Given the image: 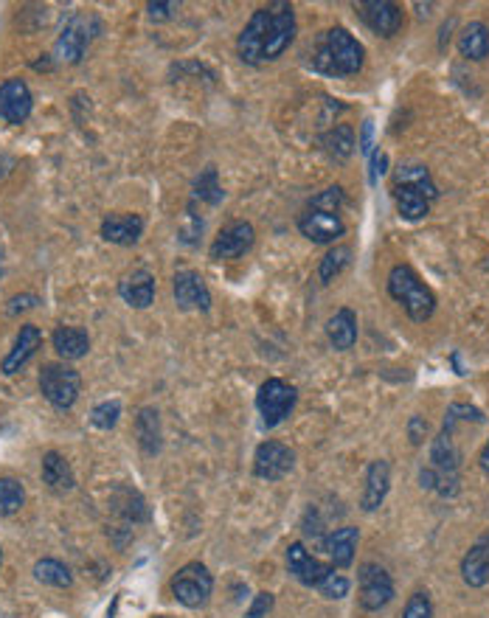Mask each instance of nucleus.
Masks as SVG:
<instances>
[{"label":"nucleus","mask_w":489,"mask_h":618,"mask_svg":"<svg viewBox=\"0 0 489 618\" xmlns=\"http://www.w3.org/2000/svg\"><path fill=\"white\" fill-rule=\"evenodd\" d=\"M366 51L346 28H326L313 45V71L323 76H354L363 68Z\"/></svg>","instance_id":"obj_1"},{"label":"nucleus","mask_w":489,"mask_h":618,"mask_svg":"<svg viewBox=\"0 0 489 618\" xmlns=\"http://www.w3.org/2000/svg\"><path fill=\"white\" fill-rule=\"evenodd\" d=\"M388 296L394 298L411 321L425 323L436 313L433 290L419 279L411 265H394L388 273Z\"/></svg>","instance_id":"obj_2"},{"label":"nucleus","mask_w":489,"mask_h":618,"mask_svg":"<svg viewBox=\"0 0 489 618\" xmlns=\"http://www.w3.org/2000/svg\"><path fill=\"white\" fill-rule=\"evenodd\" d=\"M40 391L43 397L59 411L74 408V402L79 399L82 391V377L79 371L65 366V363H48L40 371Z\"/></svg>","instance_id":"obj_3"},{"label":"nucleus","mask_w":489,"mask_h":618,"mask_svg":"<svg viewBox=\"0 0 489 618\" xmlns=\"http://www.w3.org/2000/svg\"><path fill=\"white\" fill-rule=\"evenodd\" d=\"M211 591H214V576L208 574V568L200 562H186L181 571L172 576V596L181 601L183 607H203Z\"/></svg>","instance_id":"obj_4"},{"label":"nucleus","mask_w":489,"mask_h":618,"mask_svg":"<svg viewBox=\"0 0 489 618\" xmlns=\"http://www.w3.org/2000/svg\"><path fill=\"white\" fill-rule=\"evenodd\" d=\"M296 388L287 385L284 380H268L262 382V388H259L256 394V408L259 413H262V425L265 428H276L282 425V421L290 416V411L296 408Z\"/></svg>","instance_id":"obj_5"},{"label":"nucleus","mask_w":489,"mask_h":618,"mask_svg":"<svg viewBox=\"0 0 489 618\" xmlns=\"http://www.w3.org/2000/svg\"><path fill=\"white\" fill-rule=\"evenodd\" d=\"M268 9L273 20H270V35L262 48V62L279 59L290 48V42L296 40V12H292V6L279 0V4H270Z\"/></svg>","instance_id":"obj_6"},{"label":"nucleus","mask_w":489,"mask_h":618,"mask_svg":"<svg viewBox=\"0 0 489 618\" xmlns=\"http://www.w3.org/2000/svg\"><path fill=\"white\" fill-rule=\"evenodd\" d=\"M391 599H394V582H391L385 568L374 562L361 565V607L366 613H377Z\"/></svg>","instance_id":"obj_7"},{"label":"nucleus","mask_w":489,"mask_h":618,"mask_svg":"<svg viewBox=\"0 0 489 618\" xmlns=\"http://www.w3.org/2000/svg\"><path fill=\"white\" fill-rule=\"evenodd\" d=\"M292 464H296L292 450L282 442H273V438L262 442L253 452V473L262 481H282L292 469Z\"/></svg>","instance_id":"obj_8"},{"label":"nucleus","mask_w":489,"mask_h":618,"mask_svg":"<svg viewBox=\"0 0 489 618\" xmlns=\"http://www.w3.org/2000/svg\"><path fill=\"white\" fill-rule=\"evenodd\" d=\"M253 242H256V231L251 222H231L214 236V242H211V248H208V256L214 259V262L237 259L242 253H248L253 248Z\"/></svg>","instance_id":"obj_9"},{"label":"nucleus","mask_w":489,"mask_h":618,"mask_svg":"<svg viewBox=\"0 0 489 618\" xmlns=\"http://www.w3.org/2000/svg\"><path fill=\"white\" fill-rule=\"evenodd\" d=\"M361 12V20L374 31L377 37H394L402 28V6L391 4V0H366V4L357 6Z\"/></svg>","instance_id":"obj_10"},{"label":"nucleus","mask_w":489,"mask_h":618,"mask_svg":"<svg viewBox=\"0 0 489 618\" xmlns=\"http://www.w3.org/2000/svg\"><path fill=\"white\" fill-rule=\"evenodd\" d=\"M270 9H256L253 18L248 20V26L242 28V35L237 40V54L242 62L248 65H259L262 62V48H265V40L270 35Z\"/></svg>","instance_id":"obj_11"},{"label":"nucleus","mask_w":489,"mask_h":618,"mask_svg":"<svg viewBox=\"0 0 489 618\" xmlns=\"http://www.w3.org/2000/svg\"><path fill=\"white\" fill-rule=\"evenodd\" d=\"M299 231L315 245H330V242L340 239L346 234V222L340 220V214H326V211H304L299 217Z\"/></svg>","instance_id":"obj_12"},{"label":"nucleus","mask_w":489,"mask_h":618,"mask_svg":"<svg viewBox=\"0 0 489 618\" xmlns=\"http://www.w3.org/2000/svg\"><path fill=\"white\" fill-rule=\"evenodd\" d=\"M287 568L301 584H307V588H318V584L335 571L332 565H326L318 557L309 554L304 543H292L287 548Z\"/></svg>","instance_id":"obj_13"},{"label":"nucleus","mask_w":489,"mask_h":618,"mask_svg":"<svg viewBox=\"0 0 489 618\" xmlns=\"http://www.w3.org/2000/svg\"><path fill=\"white\" fill-rule=\"evenodd\" d=\"M31 107L35 99L23 79H6L0 85V119L6 124H23L31 116Z\"/></svg>","instance_id":"obj_14"},{"label":"nucleus","mask_w":489,"mask_h":618,"mask_svg":"<svg viewBox=\"0 0 489 618\" xmlns=\"http://www.w3.org/2000/svg\"><path fill=\"white\" fill-rule=\"evenodd\" d=\"M172 292H175V301L181 309H200V313H208L211 309V292H208V284L200 273L181 270L175 275Z\"/></svg>","instance_id":"obj_15"},{"label":"nucleus","mask_w":489,"mask_h":618,"mask_svg":"<svg viewBox=\"0 0 489 618\" xmlns=\"http://www.w3.org/2000/svg\"><path fill=\"white\" fill-rule=\"evenodd\" d=\"M43 344V332L35 327V323H26V327H20L18 332V340H14L12 351L4 357V363H0V371L4 374H18L31 357H35V351L40 349Z\"/></svg>","instance_id":"obj_16"},{"label":"nucleus","mask_w":489,"mask_h":618,"mask_svg":"<svg viewBox=\"0 0 489 618\" xmlns=\"http://www.w3.org/2000/svg\"><path fill=\"white\" fill-rule=\"evenodd\" d=\"M144 234V220L138 214H110L102 222V239L110 245L129 248L136 245Z\"/></svg>","instance_id":"obj_17"},{"label":"nucleus","mask_w":489,"mask_h":618,"mask_svg":"<svg viewBox=\"0 0 489 618\" xmlns=\"http://www.w3.org/2000/svg\"><path fill=\"white\" fill-rule=\"evenodd\" d=\"M462 579L470 588H484L489 582V534H481L462 560Z\"/></svg>","instance_id":"obj_18"},{"label":"nucleus","mask_w":489,"mask_h":618,"mask_svg":"<svg viewBox=\"0 0 489 618\" xmlns=\"http://www.w3.org/2000/svg\"><path fill=\"white\" fill-rule=\"evenodd\" d=\"M119 296L133 309H146L155 301V275L144 267L127 273L119 284Z\"/></svg>","instance_id":"obj_19"},{"label":"nucleus","mask_w":489,"mask_h":618,"mask_svg":"<svg viewBox=\"0 0 489 618\" xmlns=\"http://www.w3.org/2000/svg\"><path fill=\"white\" fill-rule=\"evenodd\" d=\"M391 490V464L388 461H374L366 473V486H363V498H361V509L363 512H377L383 506V500Z\"/></svg>","instance_id":"obj_20"},{"label":"nucleus","mask_w":489,"mask_h":618,"mask_svg":"<svg viewBox=\"0 0 489 618\" xmlns=\"http://www.w3.org/2000/svg\"><path fill=\"white\" fill-rule=\"evenodd\" d=\"M357 540H361V531L354 526H344L335 529L330 537H326V554H330V565L332 568H349L354 562V551H357Z\"/></svg>","instance_id":"obj_21"},{"label":"nucleus","mask_w":489,"mask_h":618,"mask_svg":"<svg viewBox=\"0 0 489 618\" xmlns=\"http://www.w3.org/2000/svg\"><path fill=\"white\" fill-rule=\"evenodd\" d=\"M88 42H90L88 20H85V18H74L68 26H65V31H62L59 40H57V59L79 62L82 54H85Z\"/></svg>","instance_id":"obj_22"},{"label":"nucleus","mask_w":489,"mask_h":618,"mask_svg":"<svg viewBox=\"0 0 489 618\" xmlns=\"http://www.w3.org/2000/svg\"><path fill=\"white\" fill-rule=\"evenodd\" d=\"M326 337H330L332 349L338 351H349L357 344V315L349 306L338 309V313L326 321Z\"/></svg>","instance_id":"obj_23"},{"label":"nucleus","mask_w":489,"mask_h":618,"mask_svg":"<svg viewBox=\"0 0 489 618\" xmlns=\"http://www.w3.org/2000/svg\"><path fill=\"white\" fill-rule=\"evenodd\" d=\"M51 344L54 351L62 357V360H79L85 357L90 349V337L85 329H76V327H57L51 335Z\"/></svg>","instance_id":"obj_24"},{"label":"nucleus","mask_w":489,"mask_h":618,"mask_svg":"<svg viewBox=\"0 0 489 618\" xmlns=\"http://www.w3.org/2000/svg\"><path fill=\"white\" fill-rule=\"evenodd\" d=\"M459 450H455L453 444V428H442V433H439V438L433 442V450H431V461H433V469L442 475H459Z\"/></svg>","instance_id":"obj_25"},{"label":"nucleus","mask_w":489,"mask_h":618,"mask_svg":"<svg viewBox=\"0 0 489 618\" xmlns=\"http://www.w3.org/2000/svg\"><path fill=\"white\" fill-rule=\"evenodd\" d=\"M136 438L146 455H158L163 442H160V416L155 408H141L136 416Z\"/></svg>","instance_id":"obj_26"},{"label":"nucleus","mask_w":489,"mask_h":618,"mask_svg":"<svg viewBox=\"0 0 489 618\" xmlns=\"http://www.w3.org/2000/svg\"><path fill=\"white\" fill-rule=\"evenodd\" d=\"M459 54L464 59H472V62H481L489 57V28L486 23L476 20V23H470L464 31H462V37H459Z\"/></svg>","instance_id":"obj_27"},{"label":"nucleus","mask_w":489,"mask_h":618,"mask_svg":"<svg viewBox=\"0 0 489 618\" xmlns=\"http://www.w3.org/2000/svg\"><path fill=\"white\" fill-rule=\"evenodd\" d=\"M43 483L51 486L54 492L74 490V469L71 464L62 459L59 452H45L43 455Z\"/></svg>","instance_id":"obj_28"},{"label":"nucleus","mask_w":489,"mask_h":618,"mask_svg":"<svg viewBox=\"0 0 489 618\" xmlns=\"http://www.w3.org/2000/svg\"><path fill=\"white\" fill-rule=\"evenodd\" d=\"M321 146L323 152L330 155L332 160H346L354 152V129L349 124H335L330 133L321 135Z\"/></svg>","instance_id":"obj_29"},{"label":"nucleus","mask_w":489,"mask_h":618,"mask_svg":"<svg viewBox=\"0 0 489 618\" xmlns=\"http://www.w3.org/2000/svg\"><path fill=\"white\" fill-rule=\"evenodd\" d=\"M394 186H411L416 191L425 194L428 200L439 197V189L433 183V177H431V169L428 166H419V164H405L397 169L394 174Z\"/></svg>","instance_id":"obj_30"},{"label":"nucleus","mask_w":489,"mask_h":618,"mask_svg":"<svg viewBox=\"0 0 489 618\" xmlns=\"http://www.w3.org/2000/svg\"><path fill=\"white\" fill-rule=\"evenodd\" d=\"M394 203H397L400 214L411 222L428 217V208H431V200L425 197V194L411 189V186H394Z\"/></svg>","instance_id":"obj_31"},{"label":"nucleus","mask_w":489,"mask_h":618,"mask_svg":"<svg viewBox=\"0 0 489 618\" xmlns=\"http://www.w3.org/2000/svg\"><path fill=\"white\" fill-rule=\"evenodd\" d=\"M349 262H352V248H349V245H338V248H332L330 253H326V256L321 259L318 279H321L323 284L335 282L338 275L346 270V265H349Z\"/></svg>","instance_id":"obj_32"},{"label":"nucleus","mask_w":489,"mask_h":618,"mask_svg":"<svg viewBox=\"0 0 489 618\" xmlns=\"http://www.w3.org/2000/svg\"><path fill=\"white\" fill-rule=\"evenodd\" d=\"M26 490L18 478H0V517H12L23 509Z\"/></svg>","instance_id":"obj_33"},{"label":"nucleus","mask_w":489,"mask_h":618,"mask_svg":"<svg viewBox=\"0 0 489 618\" xmlns=\"http://www.w3.org/2000/svg\"><path fill=\"white\" fill-rule=\"evenodd\" d=\"M35 576L43 584H51V588H71V582H74L71 571L59 560H40L35 565Z\"/></svg>","instance_id":"obj_34"},{"label":"nucleus","mask_w":489,"mask_h":618,"mask_svg":"<svg viewBox=\"0 0 489 618\" xmlns=\"http://www.w3.org/2000/svg\"><path fill=\"white\" fill-rule=\"evenodd\" d=\"M194 200H206L208 205L222 203V189L217 183V169H206L198 181H194Z\"/></svg>","instance_id":"obj_35"},{"label":"nucleus","mask_w":489,"mask_h":618,"mask_svg":"<svg viewBox=\"0 0 489 618\" xmlns=\"http://www.w3.org/2000/svg\"><path fill=\"white\" fill-rule=\"evenodd\" d=\"M119 416H121V402H119V399H107V402L96 405V408L90 411L93 428H99V430L116 428V425H119Z\"/></svg>","instance_id":"obj_36"},{"label":"nucleus","mask_w":489,"mask_h":618,"mask_svg":"<svg viewBox=\"0 0 489 618\" xmlns=\"http://www.w3.org/2000/svg\"><path fill=\"white\" fill-rule=\"evenodd\" d=\"M340 205H344V189H340V186L323 189L321 194H315L313 203H309V208H313V211H326V214H338Z\"/></svg>","instance_id":"obj_37"},{"label":"nucleus","mask_w":489,"mask_h":618,"mask_svg":"<svg viewBox=\"0 0 489 618\" xmlns=\"http://www.w3.org/2000/svg\"><path fill=\"white\" fill-rule=\"evenodd\" d=\"M119 495L124 498V503H119V512L127 517V520H146L150 517V509H146V503L141 500L138 492H129V490H119Z\"/></svg>","instance_id":"obj_38"},{"label":"nucleus","mask_w":489,"mask_h":618,"mask_svg":"<svg viewBox=\"0 0 489 618\" xmlns=\"http://www.w3.org/2000/svg\"><path fill=\"white\" fill-rule=\"evenodd\" d=\"M349 588H352V582L344 574H335V571L318 584V591H321L323 599H344L349 593Z\"/></svg>","instance_id":"obj_39"},{"label":"nucleus","mask_w":489,"mask_h":618,"mask_svg":"<svg viewBox=\"0 0 489 618\" xmlns=\"http://www.w3.org/2000/svg\"><path fill=\"white\" fill-rule=\"evenodd\" d=\"M402 618H433V605H431V596L425 591L414 593L408 599V605L402 610Z\"/></svg>","instance_id":"obj_40"},{"label":"nucleus","mask_w":489,"mask_h":618,"mask_svg":"<svg viewBox=\"0 0 489 618\" xmlns=\"http://www.w3.org/2000/svg\"><path fill=\"white\" fill-rule=\"evenodd\" d=\"M200 231H203V220L194 214V205H189L186 225H183V242H186V245H194V242H198V236H200Z\"/></svg>","instance_id":"obj_41"},{"label":"nucleus","mask_w":489,"mask_h":618,"mask_svg":"<svg viewBox=\"0 0 489 618\" xmlns=\"http://www.w3.org/2000/svg\"><path fill=\"white\" fill-rule=\"evenodd\" d=\"M273 607V593H259L253 599V605L248 607V613H244V618H265Z\"/></svg>","instance_id":"obj_42"},{"label":"nucleus","mask_w":489,"mask_h":618,"mask_svg":"<svg viewBox=\"0 0 489 618\" xmlns=\"http://www.w3.org/2000/svg\"><path fill=\"white\" fill-rule=\"evenodd\" d=\"M408 436H411V444H422L428 436V421L422 416H411V421H408Z\"/></svg>","instance_id":"obj_43"},{"label":"nucleus","mask_w":489,"mask_h":618,"mask_svg":"<svg viewBox=\"0 0 489 618\" xmlns=\"http://www.w3.org/2000/svg\"><path fill=\"white\" fill-rule=\"evenodd\" d=\"M35 306H37V296H14L9 301V315L26 313V309H35Z\"/></svg>","instance_id":"obj_44"},{"label":"nucleus","mask_w":489,"mask_h":618,"mask_svg":"<svg viewBox=\"0 0 489 618\" xmlns=\"http://www.w3.org/2000/svg\"><path fill=\"white\" fill-rule=\"evenodd\" d=\"M388 169V155L385 152H371V183H377V177H383Z\"/></svg>","instance_id":"obj_45"},{"label":"nucleus","mask_w":489,"mask_h":618,"mask_svg":"<svg viewBox=\"0 0 489 618\" xmlns=\"http://www.w3.org/2000/svg\"><path fill=\"white\" fill-rule=\"evenodd\" d=\"M371 135H374V124L366 119V121L361 124V141H357V146H361L363 155H371Z\"/></svg>","instance_id":"obj_46"},{"label":"nucleus","mask_w":489,"mask_h":618,"mask_svg":"<svg viewBox=\"0 0 489 618\" xmlns=\"http://www.w3.org/2000/svg\"><path fill=\"white\" fill-rule=\"evenodd\" d=\"M172 9H177V4H150V6H146V12H150L152 20H167V18H172Z\"/></svg>","instance_id":"obj_47"},{"label":"nucleus","mask_w":489,"mask_h":618,"mask_svg":"<svg viewBox=\"0 0 489 618\" xmlns=\"http://www.w3.org/2000/svg\"><path fill=\"white\" fill-rule=\"evenodd\" d=\"M481 469H484V473H489V442H486V447L481 450Z\"/></svg>","instance_id":"obj_48"},{"label":"nucleus","mask_w":489,"mask_h":618,"mask_svg":"<svg viewBox=\"0 0 489 618\" xmlns=\"http://www.w3.org/2000/svg\"><path fill=\"white\" fill-rule=\"evenodd\" d=\"M0 560H4V551H0Z\"/></svg>","instance_id":"obj_49"}]
</instances>
